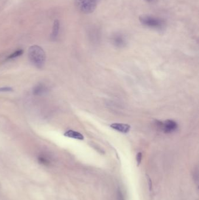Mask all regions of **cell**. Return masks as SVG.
<instances>
[{
	"instance_id": "cell-14",
	"label": "cell",
	"mask_w": 199,
	"mask_h": 200,
	"mask_svg": "<svg viewBox=\"0 0 199 200\" xmlns=\"http://www.w3.org/2000/svg\"><path fill=\"white\" fill-rule=\"evenodd\" d=\"M148 183H149V186H150V190L151 191V187H152V185H151V179L148 178Z\"/></svg>"
},
{
	"instance_id": "cell-13",
	"label": "cell",
	"mask_w": 199,
	"mask_h": 200,
	"mask_svg": "<svg viewBox=\"0 0 199 200\" xmlns=\"http://www.w3.org/2000/svg\"><path fill=\"white\" fill-rule=\"evenodd\" d=\"M141 159H142V154L141 153H138L136 156V160H137V164L139 165L140 163L141 162Z\"/></svg>"
},
{
	"instance_id": "cell-9",
	"label": "cell",
	"mask_w": 199,
	"mask_h": 200,
	"mask_svg": "<svg viewBox=\"0 0 199 200\" xmlns=\"http://www.w3.org/2000/svg\"><path fill=\"white\" fill-rule=\"evenodd\" d=\"M113 41H114V43H115L116 45L121 46V45H123V38H122L120 35H116V36L114 37Z\"/></svg>"
},
{
	"instance_id": "cell-12",
	"label": "cell",
	"mask_w": 199,
	"mask_h": 200,
	"mask_svg": "<svg viewBox=\"0 0 199 200\" xmlns=\"http://www.w3.org/2000/svg\"><path fill=\"white\" fill-rule=\"evenodd\" d=\"M12 91H13V89L10 87L0 88V92H10Z\"/></svg>"
},
{
	"instance_id": "cell-2",
	"label": "cell",
	"mask_w": 199,
	"mask_h": 200,
	"mask_svg": "<svg viewBox=\"0 0 199 200\" xmlns=\"http://www.w3.org/2000/svg\"><path fill=\"white\" fill-rule=\"evenodd\" d=\"M139 20L143 25L152 28L161 29L164 25V22L161 19L151 15H142L139 17Z\"/></svg>"
},
{
	"instance_id": "cell-11",
	"label": "cell",
	"mask_w": 199,
	"mask_h": 200,
	"mask_svg": "<svg viewBox=\"0 0 199 200\" xmlns=\"http://www.w3.org/2000/svg\"><path fill=\"white\" fill-rule=\"evenodd\" d=\"M38 159H39V162L41 163L42 164H43L47 165L49 163V160H48V159L47 158L44 157V156H40V157H39Z\"/></svg>"
},
{
	"instance_id": "cell-1",
	"label": "cell",
	"mask_w": 199,
	"mask_h": 200,
	"mask_svg": "<svg viewBox=\"0 0 199 200\" xmlns=\"http://www.w3.org/2000/svg\"><path fill=\"white\" fill-rule=\"evenodd\" d=\"M28 55L30 61L37 68H42L46 62V54L43 49L37 45L29 48Z\"/></svg>"
},
{
	"instance_id": "cell-8",
	"label": "cell",
	"mask_w": 199,
	"mask_h": 200,
	"mask_svg": "<svg viewBox=\"0 0 199 200\" xmlns=\"http://www.w3.org/2000/svg\"><path fill=\"white\" fill-rule=\"evenodd\" d=\"M59 29L60 22L59 20L56 19L54 21L53 31H52V32L51 36H50V38L52 40H55L57 39L58 36V35H59Z\"/></svg>"
},
{
	"instance_id": "cell-7",
	"label": "cell",
	"mask_w": 199,
	"mask_h": 200,
	"mask_svg": "<svg viewBox=\"0 0 199 200\" xmlns=\"http://www.w3.org/2000/svg\"><path fill=\"white\" fill-rule=\"evenodd\" d=\"M65 136L71 138H74L78 140H83L84 139V136L82 135L81 134L78 132H76L74 130H69L65 132Z\"/></svg>"
},
{
	"instance_id": "cell-5",
	"label": "cell",
	"mask_w": 199,
	"mask_h": 200,
	"mask_svg": "<svg viewBox=\"0 0 199 200\" xmlns=\"http://www.w3.org/2000/svg\"><path fill=\"white\" fill-rule=\"evenodd\" d=\"M110 127L113 130H116L118 132L122 133H128L130 130V126L129 125L124 124H119V123H113L110 125Z\"/></svg>"
},
{
	"instance_id": "cell-15",
	"label": "cell",
	"mask_w": 199,
	"mask_h": 200,
	"mask_svg": "<svg viewBox=\"0 0 199 200\" xmlns=\"http://www.w3.org/2000/svg\"><path fill=\"white\" fill-rule=\"evenodd\" d=\"M146 1H152V0H146Z\"/></svg>"
},
{
	"instance_id": "cell-10",
	"label": "cell",
	"mask_w": 199,
	"mask_h": 200,
	"mask_svg": "<svg viewBox=\"0 0 199 200\" xmlns=\"http://www.w3.org/2000/svg\"><path fill=\"white\" fill-rule=\"evenodd\" d=\"M23 53V50L22 49H20V50H18L15 51V52L12 53V54H10L8 57H7V59H14V58H15V57H17L19 56H21Z\"/></svg>"
},
{
	"instance_id": "cell-4",
	"label": "cell",
	"mask_w": 199,
	"mask_h": 200,
	"mask_svg": "<svg viewBox=\"0 0 199 200\" xmlns=\"http://www.w3.org/2000/svg\"><path fill=\"white\" fill-rule=\"evenodd\" d=\"M162 128L166 133H171L177 128V124L172 120H167L164 123H162Z\"/></svg>"
},
{
	"instance_id": "cell-6",
	"label": "cell",
	"mask_w": 199,
	"mask_h": 200,
	"mask_svg": "<svg viewBox=\"0 0 199 200\" xmlns=\"http://www.w3.org/2000/svg\"><path fill=\"white\" fill-rule=\"evenodd\" d=\"M48 88L44 84H39L33 88V94L35 96H41L47 91Z\"/></svg>"
},
{
	"instance_id": "cell-3",
	"label": "cell",
	"mask_w": 199,
	"mask_h": 200,
	"mask_svg": "<svg viewBox=\"0 0 199 200\" xmlns=\"http://www.w3.org/2000/svg\"><path fill=\"white\" fill-rule=\"evenodd\" d=\"M98 0H75L77 8L84 14H91L97 8Z\"/></svg>"
}]
</instances>
